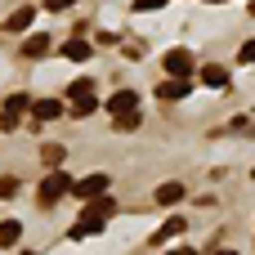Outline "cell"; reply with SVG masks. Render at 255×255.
<instances>
[{"label":"cell","mask_w":255,"mask_h":255,"mask_svg":"<svg viewBox=\"0 0 255 255\" xmlns=\"http://www.w3.org/2000/svg\"><path fill=\"white\" fill-rule=\"evenodd\" d=\"M117 215V202H112V193H103V197H90V206H85V215L67 229V238L76 242V238H90V233H99L108 220Z\"/></svg>","instance_id":"cell-1"},{"label":"cell","mask_w":255,"mask_h":255,"mask_svg":"<svg viewBox=\"0 0 255 255\" xmlns=\"http://www.w3.org/2000/svg\"><path fill=\"white\" fill-rule=\"evenodd\" d=\"M67 193H72V179H67L63 170H54V175H45V179H40V193H36V202H40V206H54V202H63Z\"/></svg>","instance_id":"cell-2"},{"label":"cell","mask_w":255,"mask_h":255,"mask_svg":"<svg viewBox=\"0 0 255 255\" xmlns=\"http://www.w3.org/2000/svg\"><path fill=\"white\" fill-rule=\"evenodd\" d=\"M67 103H72V117H90L94 112V85L90 81H72L67 85Z\"/></svg>","instance_id":"cell-3"},{"label":"cell","mask_w":255,"mask_h":255,"mask_svg":"<svg viewBox=\"0 0 255 255\" xmlns=\"http://www.w3.org/2000/svg\"><path fill=\"white\" fill-rule=\"evenodd\" d=\"M22 112H31V99H27V94H9V99H4V108H0V130H4V134H9V130H18Z\"/></svg>","instance_id":"cell-4"},{"label":"cell","mask_w":255,"mask_h":255,"mask_svg":"<svg viewBox=\"0 0 255 255\" xmlns=\"http://www.w3.org/2000/svg\"><path fill=\"white\" fill-rule=\"evenodd\" d=\"M108 188H112V179H108V175H85V179H76V184H72V197L90 202V197H103Z\"/></svg>","instance_id":"cell-5"},{"label":"cell","mask_w":255,"mask_h":255,"mask_svg":"<svg viewBox=\"0 0 255 255\" xmlns=\"http://www.w3.org/2000/svg\"><path fill=\"white\" fill-rule=\"evenodd\" d=\"M188 90H193L188 76H170V81L157 85V99H161V103H175V99H188Z\"/></svg>","instance_id":"cell-6"},{"label":"cell","mask_w":255,"mask_h":255,"mask_svg":"<svg viewBox=\"0 0 255 255\" xmlns=\"http://www.w3.org/2000/svg\"><path fill=\"white\" fill-rule=\"evenodd\" d=\"M193 67H197V63H193L188 49H170V54H166V72H170V76H193Z\"/></svg>","instance_id":"cell-7"},{"label":"cell","mask_w":255,"mask_h":255,"mask_svg":"<svg viewBox=\"0 0 255 255\" xmlns=\"http://www.w3.org/2000/svg\"><path fill=\"white\" fill-rule=\"evenodd\" d=\"M134 108H139V94H134V90H117V94L108 99V112H112V117H121V112H134Z\"/></svg>","instance_id":"cell-8"},{"label":"cell","mask_w":255,"mask_h":255,"mask_svg":"<svg viewBox=\"0 0 255 255\" xmlns=\"http://www.w3.org/2000/svg\"><path fill=\"white\" fill-rule=\"evenodd\" d=\"M31 18H36V9H31V4H22V9H13V13L4 18V31H27V27H31Z\"/></svg>","instance_id":"cell-9"},{"label":"cell","mask_w":255,"mask_h":255,"mask_svg":"<svg viewBox=\"0 0 255 255\" xmlns=\"http://www.w3.org/2000/svg\"><path fill=\"white\" fill-rule=\"evenodd\" d=\"M202 81H206L211 90H229V67H220V63H206V67H202Z\"/></svg>","instance_id":"cell-10"},{"label":"cell","mask_w":255,"mask_h":255,"mask_svg":"<svg viewBox=\"0 0 255 255\" xmlns=\"http://www.w3.org/2000/svg\"><path fill=\"white\" fill-rule=\"evenodd\" d=\"M31 117L36 121H58L63 117V103L58 99H40V103H31Z\"/></svg>","instance_id":"cell-11"},{"label":"cell","mask_w":255,"mask_h":255,"mask_svg":"<svg viewBox=\"0 0 255 255\" xmlns=\"http://www.w3.org/2000/svg\"><path fill=\"white\" fill-rule=\"evenodd\" d=\"M157 202H161V206H175V202H184V184H179V179H166V184L157 188Z\"/></svg>","instance_id":"cell-12"},{"label":"cell","mask_w":255,"mask_h":255,"mask_svg":"<svg viewBox=\"0 0 255 255\" xmlns=\"http://www.w3.org/2000/svg\"><path fill=\"white\" fill-rule=\"evenodd\" d=\"M45 49H49V36H45V31H36V36L22 40V58H40Z\"/></svg>","instance_id":"cell-13"},{"label":"cell","mask_w":255,"mask_h":255,"mask_svg":"<svg viewBox=\"0 0 255 255\" xmlns=\"http://www.w3.org/2000/svg\"><path fill=\"white\" fill-rule=\"evenodd\" d=\"M90 54H94V49H90V45H85V40H76V36H72V40H67V45H63V58H72V63H85V58H90Z\"/></svg>","instance_id":"cell-14"},{"label":"cell","mask_w":255,"mask_h":255,"mask_svg":"<svg viewBox=\"0 0 255 255\" xmlns=\"http://www.w3.org/2000/svg\"><path fill=\"white\" fill-rule=\"evenodd\" d=\"M179 233H184V220H179V215H170V220L157 229V242H166V238H179Z\"/></svg>","instance_id":"cell-15"},{"label":"cell","mask_w":255,"mask_h":255,"mask_svg":"<svg viewBox=\"0 0 255 255\" xmlns=\"http://www.w3.org/2000/svg\"><path fill=\"white\" fill-rule=\"evenodd\" d=\"M40 157H45L49 166H63V157H67V148H63V143H45V148H40Z\"/></svg>","instance_id":"cell-16"},{"label":"cell","mask_w":255,"mask_h":255,"mask_svg":"<svg viewBox=\"0 0 255 255\" xmlns=\"http://www.w3.org/2000/svg\"><path fill=\"white\" fill-rule=\"evenodd\" d=\"M18 233H22V229H18V220H4V224H0V247H13V242H18Z\"/></svg>","instance_id":"cell-17"},{"label":"cell","mask_w":255,"mask_h":255,"mask_svg":"<svg viewBox=\"0 0 255 255\" xmlns=\"http://www.w3.org/2000/svg\"><path fill=\"white\" fill-rule=\"evenodd\" d=\"M112 126H117V130H139V108H134V112H121V117H112Z\"/></svg>","instance_id":"cell-18"},{"label":"cell","mask_w":255,"mask_h":255,"mask_svg":"<svg viewBox=\"0 0 255 255\" xmlns=\"http://www.w3.org/2000/svg\"><path fill=\"white\" fill-rule=\"evenodd\" d=\"M13 193H18V179L4 175V179H0V197H13Z\"/></svg>","instance_id":"cell-19"},{"label":"cell","mask_w":255,"mask_h":255,"mask_svg":"<svg viewBox=\"0 0 255 255\" xmlns=\"http://www.w3.org/2000/svg\"><path fill=\"white\" fill-rule=\"evenodd\" d=\"M166 0H134V13H152V9H161Z\"/></svg>","instance_id":"cell-20"},{"label":"cell","mask_w":255,"mask_h":255,"mask_svg":"<svg viewBox=\"0 0 255 255\" xmlns=\"http://www.w3.org/2000/svg\"><path fill=\"white\" fill-rule=\"evenodd\" d=\"M76 0H45V9H54V13H63V9H72Z\"/></svg>","instance_id":"cell-21"},{"label":"cell","mask_w":255,"mask_h":255,"mask_svg":"<svg viewBox=\"0 0 255 255\" xmlns=\"http://www.w3.org/2000/svg\"><path fill=\"white\" fill-rule=\"evenodd\" d=\"M238 58H242V63H255V40H247V45H242V54H238Z\"/></svg>","instance_id":"cell-22"},{"label":"cell","mask_w":255,"mask_h":255,"mask_svg":"<svg viewBox=\"0 0 255 255\" xmlns=\"http://www.w3.org/2000/svg\"><path fill=\"white\" fill-rule=\"evenodd\" d=\"M166 255H197L193 247H175V251H166Z\"/></svg>","instance_id":"cell-23"},{"label":"cell","mask_w":255,"mask_h":255,"mask_svg":"<svg viewBox=\"0 0 255 255\" xmlns=\"http://www.w3.org/2000/svg\"><path fill=\"white\" fill-rule=\"evenodd\" d=\"M211 255H238V251H229V247H224V251H220V247H215V251H211Z\"/></svg>","instance_id":"cell-24"},{"label":"cell","mask_w":255,"mask_h":255,"mask_svg":"<svg viewBox=\"0 0 255 255\" xmlns=\"http://www.w3.org/2000/svg\"><path fill=\"white\" fill-rule=\"evenodd\" d=\"M251 13H255V0H251Z\"/></svg>","instance_id":"cell-25"},{"label":"cell","mask_w":255,"mask_h":255,"mask_svg":"<svg viewBox=\"0 0 255 255\" xmlns=\"http://www.w3.org/2000/svg\"><path fill=\"white\" fill-rule=\"evenodd\" d=\"M27 255H36V251H27Z\"/></svg>","instance_id":"cell-26"},{"label":"cell","mask_w":255,"mask_h":255,"mask_svg":"<svg viewBox=\"0 0 255 255\" xmlns=\"http://www.w3.org/2000/svg\"><path fill=\"white\" fill-rule=\"evenodd\" d=\"M251 179H255V170H251Z\"/></svg>","instance_id":"cell-27"}]
</instances>
